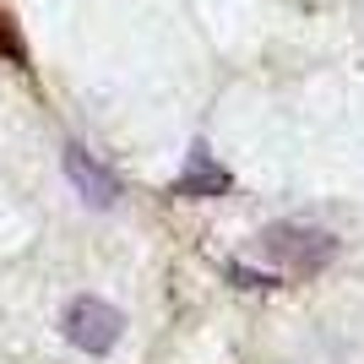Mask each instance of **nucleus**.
<instances>
[{"mask_svg":"<svg viewBox=\"0 0 364 364\" xmlns=\"http://www.w3.org/2000/svg\"><path fill=\"white\" fill-rule=\"evenodd\" d=\"M65 174H71V185L82 191V201H92V207H114V196H120L114 174H104L82 147H65Z\"/></svg>","mask_w":364,"mask_h":364,"instance_id":"3","label":"nucleus"},{"mask_svg":"<svg viewBox=\"0 0 364 364\" xmlns=\"http://www.w3.org/2000/svg\"><path fill=\"white\" fill-rule=\"evenodd\" d=\"M65 337H71L82 353H109L114 343H120V310L114 304H104V299H71L65 304Z\"/></svg>","mask_w":364,"mask_h":364,"instance_id":"2","label":"nucleus"},{"mask_svg":"<svg viewBox=\"0 0 364 364\" xmlns=\"http://www.w3.org/2000/svg\"><path fill=\"white\" fill-rule=\"evenodd\" d=\"M261 250H267L277 267H289V272H321V267L337 256V240L326 234V228L272 223L267 234H261Z\"/></svg>","mask_w":364,"mask_h":364,"instance_id":"1","label":"nucleus"},{"mask_svg":"<svg viewBox=\"0 0 364 364\" xmlns=\"http://www.w3.org/2000/svg\"><path fill=\"white\" fill-rule=\"evenodd\" d=\"M180 191H185V196H218V191H228V174L207 158V147L191 152V174L180 180Z\"/></svg>","mask_w":364,"mask_h":364,"instance_id":"4","label":"nucleus"}]
</instances>
